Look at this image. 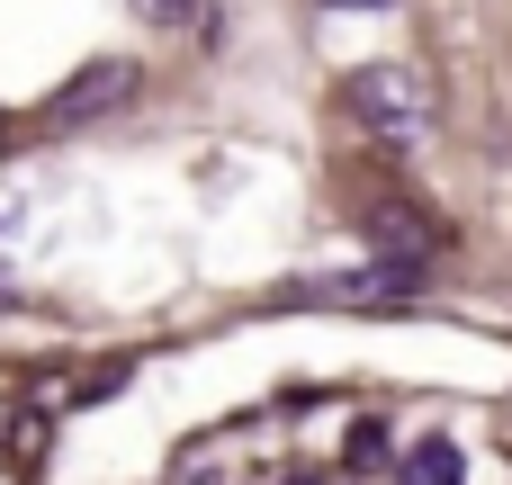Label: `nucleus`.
Segmentation results:
<instances>
[{
	"label": "nucleus",
	"instance_id": "f257e3e1",
	"mask_svg": "<svg viewBox=\"0 0 512 485\" xmlns=\"http://www.w3.org/2000/svg\"><path fill=\"white\" fill-rule=\"evenodd\" d=\"M342 108H351L369 135L405 144V135H423V117H432V90H423V72H414V63H360V72L342 81Z\"/></svg>",
	"mask_w": 512,
	"mask_h": 485
},
{
	"label": "nucleus",
	"instance_id": "f03ea898",
	"mask_svg": "<svg viewBox=\"0 0 512 485\" xmlns=\"http://www.w3.org/2000/svg\"><path fill=\"white\" fill-rule=\"evenodd\" d=\"M432 252H441L432 207H414V198H378V207H369V261H378V270L423 279V270H432Z\"/></svg>",
	"mask_w": 512,
	"mask_h": 485
},
{
	"label": "nucleus",
	"instance_id": "7ed1b4c3",
	"mask_svg": "<svg viewBox=\"0 0 512 485\" xmlns=\"http://www.w3.org/2000/svg\"><path fill=\"white\" fill-rule=\"evenodd\" d=\"M135 90H144V72H135L126 54H99V63H81V72L54 90V117H63V126H81V117H108V108H126Z\"/></svg>",
	"mask_w": 512,
	"mask_h": 485
},
{
	"label": "nucleus",
	"instance_id": "20e7f679",
	"mask_svg": "<svg viewBox=\"0 0 512 485\" xmlns=\"http://www.w3.org/2000/svg\"><path fill=\"white\" fill-rule=\"evenodd\" d=\"M297 297H315V306H396V297H414V279L405 270H333V279H306Z\"/></svg>",
	"mask_w": 512,
	"mask_h": 485
},
{
	"label": "nucleus",
	"instance_id": "39448f33",
	"mask_svg": "<svg viewBox=\"0 0 512 485\" xmlns=\"http://www.w3.org/2000/svg\"><path fill=\"white\" fill-rule=\"evenodd\" d=\"M396 485H468V477H459V450H450V441H423V450L396 468Z\"/></svg>",
	"mask_w": 512,
	"mask_h": 485
},
{
	"label": "nucleus",
	"instance_id": "423d86ee",
	"mask_svg": "<svg viewBox=\"0 0 512 485\" xmlns=\"http://www.w3.org/2000/svg\"><path fill=\"white\" fill-rule=\"evenodd\" d=\"M126 9H135L144 27H189V18H198V0H126Z\"/></svg>",
	"mask_w": 512,
	"mask_h": 485
},
{
	"label": "nucleus",
	"instance_id": "0eeeda50",
	"mask_svg": "<svg viewBox=\"0 0 512 485\" xmlns=\"http://www.w3.org/2000/svg\"><path fill=\"white\" fill-rule=\"evenodd\" d=\"M324 9H387V0H324Z\"/></svg>",
	"mask_w": 512,
	"mask_h": 485
}]
</instances>
